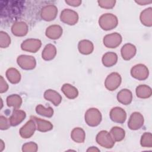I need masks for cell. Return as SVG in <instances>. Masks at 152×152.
<instances>
[{
    "instance_id": "obj_1",
    "label": "cell",
    "mask_w": 152,
    "mask_h": 152,
    "mask_svg": "<svg viewBox=\"0 0 152 152\" xmlns=\"http://www.w3.org/2000/svg\"><path fill=\"white\" fill-rule=\"evenodd\" d=\"M99 24L103 30H110L117 27L118 19V17L113 14H103L99 17Z\"/></svg>"
},
{
    "instance_id": "obj_2",
    "label": "cell",
    "mask_w": 152,
    "mask_h": 152,
    "mask_svg": "<svg viewBox=\"0 0 152 152\" xmlns=\"http://www.w3.org/2000/svg\"><path fill=\"white\" fill-rule=\"evenodd\" d=\"M84 119L86 123L88 126L91 127L97 126L100 124L102 120V113L97 108H90L85 113Z\"/></svg>"
},
{
    "instance_id": "obj_3",
    "label": "cell",
    "mask_w": 152,
    "mask_h": 152,
    "mask_svg": "<svg viewBox=\"0 0 152 152\" xmlns=\"http://www.w3.org/2000/svg\"><path fill=\"white\" fill-rule=\"evenodd\" d=\"M96 141L99 145L105 148H112L115 142L110 132L105 130H102L97 134Z\"/></svg>"
},
{
    "instance_id": "obj_4",
    "label": "cell",
    "mask_w": 152,
    "mask_h": 152,
    "mask_svg": "<svg viewBox=\"0 0 152 152\" xmlns=\"http://www.w3.org/2000/svg\"><path fill=\"white\" fill-rule=\"evenodd\" d=\"M18 66L24 70H32L36 66V60L33 56L21 55L17 58Z\"/></svg>"
},
{
    "instance_id": "obj_5",
    "label": "cell",
    "mask_w": 152,
    "mask_h": 152,
    "mask_svg": "<svg viewBox=\"0 0 152 152\" xmlns=\"http://www.w3.org/2000/svg\"><path fill=\"white\" fill-rule=\"evenodd\" d=\"M122 82V77L118 72H112L109 74L104 81V86L109 91H114L116 90Z\"/></svg>"
},
{
    "instance_id": "obj_6",
    "label": "cell",
    "mask_w": 152,
    "mask_h": 152,
    "mask_svg": "<svg viewBox=\"0 0 152 152\" xmlns=\"http://www.w3.org/2000/svg\"><path fill=\"white\" fill-rule=\"evenodd\" d=\"M130 72L133 78L140 81L146 80L149 75V70L147 66L142 64H138L132 66Z\"/></svg>"
},
{
    "instance_id": "obj_7",
    "label": "cell",
    "mask_w": 152,
    "mask_h": 152,
    "mask_svg": "<svg viewBox=\"0 0 152 152\" xmlns=\"http://www.w3.org/2000/svg\"><path fill=\"white\" fill-rule=\"evenodd\" d=\"M78 18V13L72 10L64 9L61 12V21L66 24L74 26L77 23Z\"/></svg>"
},
{
    "instance_id": "obj_8",
    "label": "cell",
    "mask_w": 152,
    "mask_h": 152,
    "mask_svg": "<svg viewBox=\"0 0 152 152\" xmlns=\"http://www.w3.org/2000/svg\"><path fill=\"white\" fill-rule=\"evenodd\" d=\"M122 41V36L116 32L106 34L103 39V45L107 48H116Z\"/></svg>"
},
{
    "instance_id": "obj_9",
    "label": "cell",
    "mask_w": 152,
    "mask_h": 152,
    "mask_svg": "<svg viewBox=\"0 0 152 152\" xmlns=\"http://www.w3.org/2000/svg\"><path fill=\"white\" fill-rule=\"evenodd\" d=\"M144 122V119L143 115L138 112H134L131 115L129 118L128 126L131 130H138L143 126Z\"/></svg>"
},
{
    "instance_id": "obj_10",
    "label": "cell",
    "mask_w": 152,
    "mask_h": 152,
    "mask_svg": "<svg viewBox=\"0 0 152 152\" xmlns=\"http://www.w3.org/2000/svg\"><path fill=\"white\" fill-rule=\"evenodd\" d=\"M42 46V42L37 39H28L24 40L21 44V48L23 50L36 53Z\"/></svg>"
},
{
    "instance_id": "obj_11",
    "label": "cell",
    "mask_w": 152,
    "mask_h": 152,
    "mask_svg": "<svg viewBox=\"0 0 152 152\" xmlns=\"http://www.w3.org/2000/svg\"><path fill=\"white\" fill-rule=\"evenodd\" d=\"M58 14V8L55 5H47L43 7L40 11V17L46 21H50L55 19Z\"/></svg>"
},
{
    "instance_id": "obj_12",
    "label": "cell",
    "mask_w": 152,
    "mask_h": 152,
    "mask_svg": "<svg viewBox=\"0 0 152 152\" xmlns=\"http://www.w3.org/2000/svg\"><path fill=\"white\" fill-rule=\"evenodd\" d=\"M110 119L118 124H123L126 119V113L125 110L121 107H113L109 113Z\"/></svg>"
},
{
    "instance_id": "obj_13",
    "label": "cell",
    "mask_w": 152,
    "mask_h": 152,
    "mask_svg": "<svg viewBox=\"0 0 152 152\" xmlns=\"http://www.w3.org/2000/svg\"><path fill=\"white\" fill-rule=\"evenodd\" d=\"M36 129H37L36 124L34 120L30 119L20 129L19 133L23 138L27 139L34 134Z\"/></svg>"
},
{
    "instance_id": "obj_14",
    "label": "cell",
    "mask_w": 152,
    "mask_h": 152,
    "mask_svg": "<svg viewBox=\"0 0 152 152\" xmlns=\"http://www.w3.org/2000/svg\"><path fill=\"white\" fill-rule=\"evenodd\" d=\"M28 26L24 21H17L11 26L12 33L17 37L25 36L28 33Z\"/></svg>"
},
{
    "instance_id": "obj_15",
    "label": "cell",
    "mask_w": 152,
    "mask_h": 152,
    "mask_svg": "<svg viewBox=\"0 0 152 152\" xmlns=\"http://www.w3.org/2000/svg\"><path fill=\"white\" fill-rule=\"evenodd\" d=\"M137 53V48L132 43L125 44L121 49V54L122 58L125 61H129L134 57Z\"/></svg>"
},
{
    "instance_id": "obj_16",
    "label": "cell",
    "mask_w": 152,
    "mask_h": 152,
    "mask_svg": "<svg viewBox=\"0 0 152 152\" xmlns=\"http://www.w3.org/2000/svg\"><path fill=\"white\" fill-rule=\"evenodd\" d=\"M30 119L34 120L36 124L37 130L40 132H46L51 131L53 129V126L52 124L48 121L39 118L34 116H31Z\"/></svg>"
},
{
    "instance_id": "obj_17",
    "label": "cell",
    "mask_w": 152,
    "mask_h": 152,
    "mask_svg": "<svg viewBox=\"0 0 152 152\" xmlns=\"http://www.w3.org/2000/svg\"><path fill=\"white\" fill-rule=\"evenodd\" d=\"M63 33L61 26L57 24H53L49 26L45 31L46 36L52 40H56L61 37Z\"/></svg>"
},
{
    "instance_id": "obj_18",
    "label": "cell",
    "mask_w": 152,
    "mask_h": 152,
    "mask_svg": "<svg viewBox=\"0 0 152 152\" xmlns=\"http://www.w3.org/2000/svg\"><path fill=\"white\" fill-rule=\"evenodd\" d=\"M44 98L53 103L54 106H58L62 102L61 95L56 91L52 89L46 90L43 94Z\"/></svg>"
},
{
    "instance_id": "obj_19",
    "label": "cell",
    "mask_w": 152,
    "mask_h": 152,
    "mask_svg": "<svg viewBox=\"0 0 152 152\" xmlns=\"http://www.w3.org/2000/svg\"><path fill=\"white\" fill-rule=\"evenodd\" d=\"M26 117V113L22 110L14 109L10 117L9 118L11 125L15 126L21 123Z\"/></svg>"
},
{
    "instance_id": "obj_20",
    "label": "cell",
    "mask_w": 152,
    "mask_h": 152,
    "mask_svg": "<svg viewBox=\"0 0 152 152\" xmlns=\"http://www.w3.org/2000/svg\"><path fill=\"white\" fill-rule=\"evenodd\" d=\"M117 100L124 105H128L132 101V93L129 89H122L117 94Z\"/></svg>"
},
{
    "instance_id": "obj_21",
    "label": "cell",
    "mask_w": 152,
    "mask_h": 152,
    "mask_svg": "<svg viewBox=\"0 0 152 152\" xmlns=\"http://www.w3.org/2000/svg\"><path fill=\"white\" fill-rule=\"evenodd\" d=\"M78 49L80 53L83 55H89L93 52L94 50V45L89 40H81L78 42Z\"/></svg>"
},
{
    "instance_id": "obj_22",
    "label": "cell",
    "mask_w": 152,
    "mask_h": 152,
    "mask_svg": "<svg viewBox=\"0 0 152 152\" xmlns=\"http://www.w3.org/2000/svg\"><path fill=\"white\" fill-rule=\"evenodd\" d=\"M56 55V48L55 45L49 43L46 45L42 53V58L45 61H51Z\"/></svg>"
},
{
    "instance_id": "obj_23",
    "label": "cell",
    "mask_w": 152,
    "mask_h": 152,
    "mask_svg": "<svg viewBox=\"0 0 152 152\" xmlns=\"http://www.w3.org/2000/svg\"><path fill=\"white\" fill-rule=\"evenodd\" d=\"M118 55L113 52H107L105 53L102 58L103 65L106 67H111L115 65L118 62Z\"/></svg>"
},
{
    "instance_id": "obj_24",
    "label": "cell",
    "mask_w": 152,
    "mask_h": 152,
    "mask_svg": "<svg viewBox=\"0 0 152 152\" xmlns=\"http://www.w3.org/2000/svg\"><path fill=\"white\" fill-rule=\"evenodd\" d=\"M61 91L69 99H74L78 96V89L69 83L63 84L61 87Z\"/></svg>"
},
{
    "instance_id": "obj_25",
    "label": "cell",
    "mask_w": 152,
    "mask_h": 152,
    "mask_svg": "<svg viewBox=\"0 0 152 152\" xmlns=\"http://www.w3.org/2000/svg\"><path fill=\"white\" fill-rule=\"evenodd\" d=\"M140 20L145 26H152V8L148 7L144 10L140 14Z\"/></svg>"
},
{
    "instance_id": "obj_26",
    "label": "cell",
    "mask_w": 152,
    "mask_h": 152,
    "mask_svg": "<svg viewBox=\"0 0 152 152\" xmlns=\"http://www.w3.org/2000/svg\"><path fill=\"white\" fill-rule=\"evenodd\" d=\"M136 95L140 99H148L151 96V88L145 84H141L137 87L135 89Z\"/></svg>"
},
{
    "instance_id": "obj_27",
    "label": "cell",
    "mask_w": 152,
    "mask_h": 152,
    "mask_svg": "<svg viewBox=\"0 0 152 152\" xmlns=\"http://www.w3.org/2000/svg\"><path fill=\"white\" fill-rule=\"evenodd\" d=\"M5 75L8 80L14 84L18 83L21 78L20 72L15 68H8L5 72Z\"/></svg>"
},
{
    "instance_id": "obj_28",
    "label": "cell",
    "mask_w": 152,
    "mask_h": 152,
    "mask_svg": "<svg viewBox=\"0 0 152 152\" xmlns=\"http://www.w3.org/2000/svg\"><path fill=\"white\" fill-rule=\"evenodd\" d=\"M7 104L8 107H12L14 109H18L22 104V98L17 94H11L7 97Z\"/></svg>"
},
{
    "instance_id": "obj_29",
    "label": "cell",
    "mask_w": 152,
    "mask_h": 152,
    "mask_svg": "<svg viewBox=\"0 0 152 152\" xmlns=\"http://www.w3.org/2000/svg\"><path fill=\"white\" fill-rule=\"evenodd\" d=\"M71 139L77 143H83L86 139V133L83 129L80 127L74 128L71 132Z\"/></svg>"
},
{
    "instance_id": "obj_30",
    "label": "cell",
    "mask_w": 152,
    "mask_h": 152,
    "mask_svg": "<svg viewBox=\"0 0 152 152\" xmlns=\"http://www.w3.org/2000/svg\"><path fill=\"white\" fill-rule=\"evenodd\" d=\"M110 134H111L115 142L121 141L125 137V130L119 126L112 127L110 131Z\"/></svg>"
},
{
    "instance_id": "obj_31",
    "label": "cell",
    "mask_w": 152,
    "mask_h": 152,
    "mask_svg": "<svg viewBox=\"0 0 152 152\" xmlns=\"http://www.w3.org/2000/svg\"><path fill=\"white\" fill-rule=\"evenodd\" d=\"M36 112L41 116L47 117V118H51L53 115V109L50 106L48 107H45L42 104H38L36 107Z\"/></svg>"
},
{
    "instance_id": "obj_32",
    "label": "cell",
    "mask_w": 152,
    "mask_h": 152,
    "mask_svg": "<svg viewBox=\"0 0 152 152\" xmlns=\"http://www.w3.org/2000/svg\"><path fill=\"white\" fill-rule=\"evenodd\" d=\"M140 144L143 147H152V135L151 132H144L140 140Z\"/></svg>"
},
{
    "instance_id": "obj_33",
    "label": "cell",
    "mask_w": 152,
    "mask_h": 152,
    "mask_svg": "<svg viewBox=\"0 0 152 152\" xmlns=\"http://www.w3.org/2000/svg\"><path fill=\"white\" fill-rule=\"evenodd\" d=\"M11 44V38L7 33L0 31V47L1 48H7Z\"/></svg>"
},
{
    "instance_id": "obj_34",
    "label": "cell",
    "mask_w": 152,
    "mask_h": 152,
    "mask_svg": "<svg viewBox=\"0 0 152 152\" xmlns=\"http://www.w3.org/2000/svg\"><path fill=\"white\" fill-rule=\"evenodd\" d=\"M38 150L37 144L34 142H28L24 144L22 146L23 152H36Z\"/></svg>"
},
{
    "instance_id": "obj_35",
    "label": "cell",
    "mask_w": 152,
    "mask_h": 152,
    "mask_svg": "<svg viewBox=\"0 0 152 152\" xmlns=\"http://www.w3.org/2000/svg\"><path fill=\"white\" fill-rule=\"evenodd\" d=\"M97 3L102 8L104 9H112L113 8L116 4L115 0H99Z\"/></svg>"
},
{
    "instance_id": "obj_36",
    "label": "cell",
    "mask_w": 152,
    "mask_h": 152,
    "mask_svg": "<svg viewBox=\"0 0 152 152\" xmlns=\"http://www.w3.org/2000/svg\"><path fill=\"white\" fill-rule=\"evenodd\" d=\"M9 118L1 115L0 116V129L1 130H7L11 126Z\"/></svg>"
},
{
    "instance_id": "obj_37",
    "label": "cell",
    "mask_w": 152,
    "mask_h": 152,
    "mask_svg": "<svg viewBox=\"0 0 152 152\" xmlns=\"http://www.w3.org/2000/svg\"><path fill=\"white\" fill-rule=\"evenodd\" d=\"M9 86L4 77L1 75L0 77V93H5L8 90Z\"/></svg>"
},
{
    "instance_id": "obj_38",
    "label": "cell",
    "mask_w": 152,
    "mask_h": 152,
    "mask_svg": "<svg viewBox=\"0 0 152 152\" xmlns=\"http://www.w3.org/2000/svg\"><path fill=\"white\" fill-rule=\"evenodd\" d=\"M65 2L72 7H78L81 4L82 1L81 0H65Z\"/></svg>"
},
{
    "instance_id": "obj_39",
    "label": "cell",
    "mask_w": 152,
    "mask_h": 152,
    "mask_svg": "<svg viewBox=\"0 0 152 152\" xmlns=\"http://www.w3.org/2000/svg\"><path fill=\"white\" fill-rule=\"evenodd\" d=\"M136 3L140 5H145L151 3V1H147V0H140V1H135Z\"/></svg>"
},
{
    "instance_id": "obj_40",
    "label": "cell",
    "mask_w": 152,
    "mask_h": 152,
    "mask_svg": "<svg viewBox=\"0 0 152 152\" xmlns=\"http://www.w3.org/2000/svg\"><path fill=\"white\" fill-rule=\"evenodd\" d=\"M87 151H95V152H96V151H100V150H99L97 147L93 146V147H89V148L87 150Z\"/></svg>"
},
{
    "instance_id": "obj_41",
    "label": "cell",
    "mask_w": 152,
    "mask_h": 152,
    "mask_svg": "<svg viewBox=\"0 0 152 152\" xmlns=\"http://www.w3.org/2000/svg\"><path fill=\"white\" fill-rule=\"evenodd\" d=\"M5 148V144L2 140H0V151H2Z\"/></svg>"
}]
</instances>
